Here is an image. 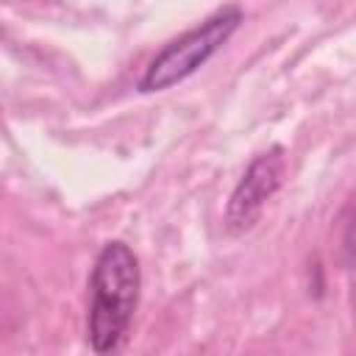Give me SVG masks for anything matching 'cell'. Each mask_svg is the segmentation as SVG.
I'll return each instance as SVG.
<instances>
[{
	"label": "cell",
	"mask_w": 356,
	"mask_h": 356,
	"mask_svg": "<svg viewBox=\"0 0 356 356\" xmlns=\"http://www.w3.org/2000/svg\"><path fill=\"white\" fill-rule=\"evenodd\" d=\"M139 286L142 275L134 250L125 242H108L100 250L89 281L92 300L86 317V337L92 350L108 353L122 342L139 303Z\"/></svg>",
	"instance_id": "obj_1"
},
{
	"label": "cell",
	"mask_w": 356,
	"mask_h": 356,
	"mask_svg": "<svg viewBox=\"0 0 356 356\" xmlns=\"http://www.w3.org/2000/svg\"><path fill=\"white\" fill-rule=\"evenodd\" d=\"M239 22H242V11L236 6H222L220 11L206 17L200 25H195L192 31L178 36L175 42H170L147 64V70L139 81V89L142 92H161V89L175 86L178 81L189 78L197 67H203L231 39V33L239 28Z\"/></svg>",
	"instance_id": "obj_2"
},
{
	"label": "cell",
	"mask_w": 356,
	"mask_h": 356,
	"mask_svg": "<svg viewBox=\"0 0 356 356\" xmlns=\"http://www.w3.org/2000/svg\"><path fill=\"white\" fill-rule=\"evenodd\" d=\"M281 181H284V150L270 147V150L259 153L231 192V200L225 209L228 231L242 234V231L253 228V222L261 217L264 203L278 192Z\"/></svg>",
	"instance_id": "obj_3"
},
{
	"label": "cell",
	"mask_w": 356,
	"mask_h": 356,
	"mask_svg": "<svg viewBox=\"0 0 356 356\" xmlns=\"http://www.w3.org/2000/svg\"><path fill=\"white\" fill-rule=\"evenodd\" d=\"M342 245H345V253H348V259H350V261H356V217L348 222Z\"/></svg>",
	"instance_id": "obj_4"
}]
</instances>
